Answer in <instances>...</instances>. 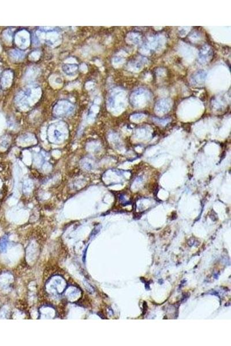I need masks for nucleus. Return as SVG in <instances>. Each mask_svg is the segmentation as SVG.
I'll return each instance as SVG.
<instances>
[{"label":"nucleus","instance_id":"1","mask_svg":"<svg viewBox=\"0 0 231 346\" xmlns=\"http://www.w3.org/2000/svg\"><path fill=\"white\" fill-rule=\"evenodd\" d=\"M77 69L78 67L76 65H66L65 67L64 66L63 67V69H64V72L67 74H72V73L75 72Z\"/></svg>","mask_w":231,"mask_h":346},{"label":"nucleus","instance_id":"2","mask_svg":"<svg viewBox=\"0 0 231 346\" xmlns=\"http://www.w3.org/2000/svg\"><path fill=\"white\" fill-rule=\"evenodd\" d=\"M6 246V241L4 239L2 240V241L0 243V249L1 250H3L4 248H5Z\"/></svg>","mask_w":231,"mask_h":346}]
</instances>
